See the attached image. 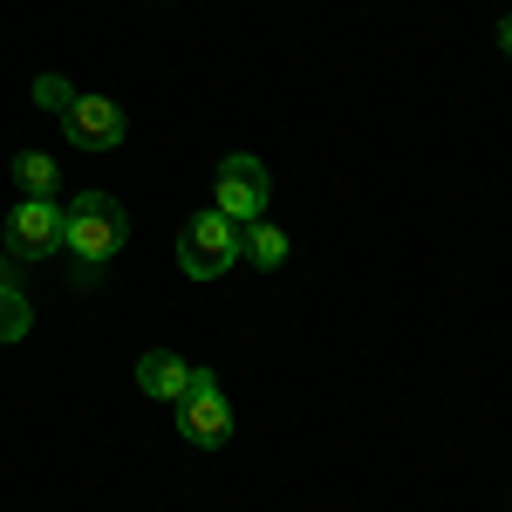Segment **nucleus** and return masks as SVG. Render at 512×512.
Returning a JSON list of instances; mask_svg holds the SVG:
<instances>
[{"label":"nucleus","mask_w":512,"mask_h":512,"mask_svg":"<svg viewBox=\"0 0 512 512\" xmlns=\"http://www.w3.org/2000/svg\"><path fill=\"white\" fill-rule=\"evenodd\" d=\"M123 239H130V219H123V205L110 192H82L76 205H62V253H76L82 274L117 260Z\"/></svg>","instance_id":"f257e3e1"},{"label":"nucleus","mask_w":512,"mask_h":512,"mask_svg":"<svg viewBox=\"0 0 512 512\" xmlns=\"http://www.w3.org/2000/svg\"><path fill=\"white\" fill-rule=\"evenodd\" d=\"M239 253H246V233H239L226 212H198L192 226L178 233V267L192 280H219Z\"/></svg>","instance_id":"f03ea898"},{"label":"nucleus","mask_w":512,"mask_h":512,"mask_svg":"<svg viewBox=\"0 0 512 512\" xmlns=\"http://www.w3.org/2000/svg\"><path fill=\"white\" fill-rule=\"evenodd\" d=\"M219 205L212 212H226L233 226H253V219H267V205H274V178H267V164L253 158V151H233V158L219 164Z\"/></svg>","instance_id":"7ed1b4c3"},{"label":"nucleus","mask_w":512,"mask_h":512,"mask_svg":"<svg viewBox=\"0 0 512 512\" xmlns=\"http://www.w3.org/2000/svg\"><path fill=\"white\" fill-rule=\"evenodd\" d=\"M7 246L21 260H55L62 253V205L55 198H21L7 212Z\"/></svg>","instance_id":"20e7f679"},{"label":"nucleus","mask_w":512,"mask_h":512,"mask_svg":"<svg viewBox=\"0 0 512 512\" xmlns=\"http://www.w3.org/2000/svg\"><path fill=\"white\" fill-rule=\"evenodd\" d=\"M178 431L192 437L198 451H219V444H226V437H233V403H226V396H219V383H212V376H205V369H198L192 396H185V403H178Z\"/></svg>","instance_id":"39448f33"},{"label":"nucleus","mask_w":512,"mask_h":512,"mask_svg":"<svg viewBox=\"0 0 512 512\" xmlns=\"http://www.w3.org/2000/svg\"><path fill=\"white\" fill-rule=\"evenodd\" d=\"M62 123H69V144H76V151H117L123 130H130V123H123V110L110 103V96H76Z\"/></svg>","instance_id":"423d86ee"},{"label":"nucleus","mask_w":512,"mask_h":512,"mask_svg":"<svg viewBox=\"0 0 512 512\" xmlns=\"http://www.w3.org/2000/svg\"><path fill=\"white\" fill-rule=\"evenodd\" d=\"M137 383H144V396H158V403H185L198 383V369L185 362V355H171V349H151L144 362H137Z\"/></svg>","instance_id":"0eeeda50"},{"label":"nucleus","mask_w":512,"mask_h":512,"mask_svg":"<svg viewBox=\"0 0 512 512\" xmlns=\"http://www.w3.org/2000/svg\"><path fill=\"white\" fill-rule=\"evenodd\" d=\"M35 328V308H28V294L14 287V280H0V342H21Z\"/></svg>","instance_id":"6e6552de"},{"label":"nucleus","mask_w":512,"mask_h":512,"mask_svg":"<svg viewBox=\"0 0 512 512\" xmlns=\"http://www.w3.org/2000/svg\"><path fill=\"white\" fill-rule=\"evenodd\" d=\"M14 178H21L28 198H55V158H48V151H21V158H14Z\"/></svg>","instance_id":"1a4fd4ad"},{"label":"nucleus","mask_w":512,"mask_h":512,"mask_svg":"<svg viewBox=\"0 0 512 512\" xmlns=\"http://www.w3.org/2000/svg\"><path fill=\"white\" fill-rule=\"evenodd\" d=\"M246 253H253V267H267V274H274L280 260H287V233L267 226V219H253V226H246Z\"/></svg>","instance_id":"9d476101"},{"label":"nucleus","mask_w":512,"mask_h":512,"mask_svg":"<svg viewBox=\"0 0 512 512\" xmlns=\"http://www.w3.org/2000/svg\"><path fill=\"white\" fill-rule=\"evenodd\" d=\"M35 103L48 110V117H69V103H76V89L62 76H35Z\"/></svg>","instance_id":"9b49d317"},{"label":"nucleus","mask_w":512,"mask_h":512,"mask_svg":"<svg viewBox=\"0 0 512 512\" xmlns=\"http://www.w3.org/2000/svg\"><path fill=\"white\" fill-rule=\"evenodd\" d=\"M499 48H506V55H512V21H506V28H499Z\"/></svg>","instance_id":"f8f14e48"},{"label":"nucleus","mask_w":512,"mask_h":512,"mask_svg":"<svg viewBox=\"0 0 512 512\" xmlns=\"http://www.w3.org/2000/svg\"><path fill=\"white\" fill-rule=\"evenodd\" d=\"M0 280H7V260H0Z\"/></svg>","instance_id":"ddd939ff"}]
</instances>
